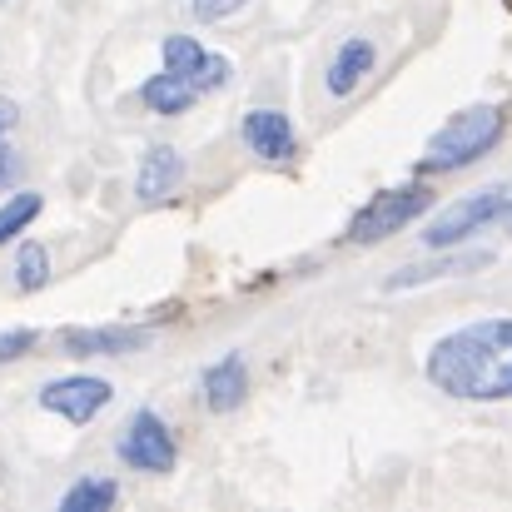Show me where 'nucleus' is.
I'll list each match as a JSON object with an SVG mask.
<instances>
[{
    "instance_id": "18",
    "label": "nucleus",
    "mask_w": 512,
    "mask_h": 512,
    "mask_svg": "<svg viewBox=\"0 0 512 512\" xmlns=\"http://www.w3.org/2000/svg\"><path fill=\"white\" fill-rule=\"evenodd\" d=\"M249 0H189V15L194 20H204V25H214V20H229V15H239Z\"/></svg>"
},
{
    "instance_id": "13",
    "label": "nucleus",
    "mask_w": 512,
    "mask_h": 512,
    "mask_svg": "<svg viewBox=\"0 0 512 512\" xmlns=\"http://www.w3.org/2000/svg\"><path fill=\"white\" fill-rule=\"evenodd\" d=\"M140 100H145V110L150 115H184L194 100H199V90L184 80V75H174V70H160V75H150L145 85H140Z\"/></svg>"
},
{
    "instance_id": "9",
    "label": "nucleus",
    "mask_w": 512,
    "mask_h": 512,
    "mask_svg": "<svg viewBox=\"0 0 512 512\" xmlns=\"http://www.w3.org/2000/svg\"><path fill=\"white\" fill-rule=\"evenodd\" d=\"M199 393H204V408L209 413H234L244 403V393H249V363H244V353L214 358L204 368V378H199Z\"/></svg>"
},
{
    "instance_id": "4",
    "label": "nucleus",
    "mask_w": 512,
    "mask_h": 512,
    "mask_svg": "<svg viewBox=\"0 0 512 512\" xmlns=\"http://www.w3.org/2000/svg\"><path fill=\"white\" fill-rule=\"evenodd\" d=\"M508 199H512L508 184H488V189H478V194L448 204L438 219H428L423 244H428V249H458V244H468L473 234H483L493 219L508 214Z\"/></svg>"
},
{
    "instance_id": "3",
    "label": "nucleus",
    "mask_w": 512,
    "mask_h": 512,
    "mask_svg": "<svg viewBox=\"0 0 512 512\" xmlns=\"http://www.w3.org/2000/svg\"><path fill=\"white\" fill-rule=\"evenodd\" d=\"M428 209H433V189H428V184L383 189V194H373V199L348 219V244H378V239L408 229L413 219H423Z\"/></svg>"
},
{
    "instance_id": "16",
    "label": "nucleus",
    "mask_w": 512,
    "mask_h": 512,
    "mask_svg": "<svg viewBox=\"0 0 512 512\" xmlns=\"http://www.w3.org/2000/svg\"><path fill=\"white\" fill-rule=\"evenodd\" d=\"M45 279H50V249L40 239H25L15 249V289L35 294V289H45Z\"/></svg>"
},
{
    "instance_id": "19",
    "label": "nucleus",
    "mask_w": 512,
    "mask_h": 512,
    "mask_svg": "<svg viewBox=\"0 0 512 512\" xmlns=\"http://www.w3.org/2000/svg\"><path fill=\"white\" fill-rule=\"evenodd\" d=\"M35 343H40V334H35V329H5V334H0V363L25 358Z\"/></svg>"
},
{
    "instance_id": "7",
    "label": "nucleus",
    "mask_w": 512,
    "mask_h": 512,
    "mask_svg": "<svg viewBox=\"0 0 512 512\" xmlns=\"http://www.w3.org/2000/svg\"><path fill=\"white\" fill-rule=\"evenodd\" d=\"M160 55H165V70L184 75L199 95L224 90V85H229V75H234V70H229V60H224V55H214V50H204L194 35H165Z\"/></svg>"
},
{
    "instance_id": "20",
    "label": "nucleus",
    "mask_w": 512,
    "mask_h": 512,
    "mask_svg": "<svg viewBox=\"0 0 512 512\" xmlns=\"http://www.w3.org/2000/svg\"><path fill=\"white\" fill-rule=\"evenodd\" d=\"M20 170H25V165H20L10 150H0V194H5V184H15V179H20Z\"/></svg>"
},
{
    "instance_id": "12",
    "label": "nucleus",
    "mask_w": 512,
    "mask_h": 512,
    "mask_svg": "<svg viewBox=\"0 0 512 512\" xmlns=\"http://www.w3.org/2000/svg\"><path fill=\"white\" fill-rule=\"evenodd\" d=\"M373 65H378V50H373V40H363V35L343 40L339 50H334V60H329V70H324V85H329V95H339V100H343V95H353Z\"/></svg>"
},
{
    "instance_id": "2",
    "label": "nucleus",
    "mask_w": 512,
    "mask_h": 512,
    "mask_svg": "<svg viewBox=\"0 0 512 512\" xmlns=\"http://www.w3.org/2000/svg\"><path fill=\"white\" fill-rule=\"evenodd\" d=\"M503 130H508V115L498 105H473V110L453 115L428 140V150L418 160V174H453V170H463V165H473V160H483L503 140Z\"/></svg>"
},
{
    "instance_id": "11",
    "label": "nucleus",
    "mask_w": 512,
    "mask_h": 512,
    "mask_svg": "<svg viewBox=\"0 0 512 512\" xmlns=\"http://www.w3.org/2000/svg\"><path fill=\"white\" fill-rule=\"evenodd\" d=\"M179 179H184V155L174 145H150L145 160H140V174H135V194L145 204L170 199L174 189H179Z\"/></svg>"
},
{
    "instance_id": "1",
    "label": "nucleus",
    "mask_w": 512,
    "mask_h": 512,
    "mask_svg": "<svg viewBox=\"0 0 512 512\" xmlns=\"http://www.w3.org/2000/svg\"><path fill=\"white\" fill-rule=\"evenodd\" d=\"M423 373L448 398H468V403L512 398V319H483L443 334L428 348Z\"/></svg>"
},
{
    "instance_id": "21",
    "label": "nucleus",
    "mask_w": 512,
    "mask_h": 512,
    "mask_svg": "<svg viewBox=\"0 0 512 512\" xmlns=\"http://www.w3.org/2000/svg\"><path fill=\"white\" fill-rule=\"evenodd\" d=\"M20 125V110H15V100H0V145H5V135Z\"/></svg>"
},
{
    "instance_id": "22",
    "label": "nucleus",
    "mask_w": 512,
    "mask_h": 512,
    "mask_svg": "<svg viewBox=\"0 0 512 512\" xmlns=\"http://www.w3.org/2000/svg\"><path fill=\"white\" fill-rule=\"evenodd\" d=\"M503 219H508V229H512V199H508V214H503Z\"/></svg>"
},
{
    "instance_id": "14",
    "label": "nucleus",
    "mask_w": 512,
    "mask_h": 512,
    "mask_svg": "<svg viewBox=\"0 0 512 512\" xmlns=\"http://www.w3.org/2000/svg\"><path fill=\"white\" fill-rule=\"evenodd\" d=\"M488 264H493V254H488V249H473V254L453 249V254H443V259H433V264H413V269H403L398 279H388V289H413V284L448 279V274H468V269H488Z\"/></svg>"
},
{
    "instance_id": "8",
    "label": "nucleus",
    "mask_w": 512,
    "mask_h": 512,
    "mask_svg": "<svg viewBox=\"0 0 512 512\" xmlns=\"http://www.w3.org/2000/svg\"><path fill=\"white\" fill-rule=\"evenodd\" d=\"M239 135H244V145H249L259 160H269V165H284V160L299 155V135H294V125H289L284 110H249L244 125H239Z\"/></svg>"
},
{
    "instance_id": "6",
    "label": "nucleus",
    "mask_w": 512,
    "mask_h": 512,
    "mask_svg": "<svg viewBox=\"0 0 512 512\" xmlns=\"http://www.w3.org/2000/svg\"><path fill=\"white\" fill-rule=\"evenodd\" d=\"M110 398H115L110 378H95V373H70V378H55V383L40 388V408L60 413V418L75 423V428L95 423V418L110 408Z\"/></svg>"
},
{
    "instance_id": "10",
    "label": "nucleus",
    "mask_w": 512,
    "mask_h": 512,
    "mask_svg": "<svg viewBox=\"0 0 512 512\" xmlns=\"http://www.w3.org/2000/svg\"><path fill=\"white\" fill-rule=\"evenodd\" d=\"M150 343V329H65L60 348L70 358H120Z\"/></svg>"
},
{
    "instance_id": "15",
    "label": "nucleus",
    "mask_w": 512,
    "mask_h": 512,
    "mask_svg": "<svg viewBox=\"0 0 512 512\" xmlns=\"http://www.w3.org/2000/svg\"><path fill=\"white\" fill-rule=\"evenodd\" d=\"M40 209H45V199H40V194H30V189L5 194V199H0V249H5L15 234H25V229L40 219Z\"/></svg>"
},
{
    "instance_id": "5",
    "label": "nucleus",
    "mask_w": 512,
    "mask_h": 512,
    "mask_svg": "<svg viewBox=\"0 0 512 512\" xmlns=\"http://www.w3.org/2000/svg\"><path fill=\"white\" fill-rule=\"evenodd\" d=\"M115 453H120L125 468L150 473V478H165V473H174V463H179V443H174L170 423H165L160 413H150V408H140V413L125 423Z\"/></svg>"
},
{
    "instance_id": "17",
    "label": "nucleus",
    "mask_w": 512,
    "mask_h": 512,
    "mask_svg": "<svg viewBox=\"0 0 512 512\" xmlns=\"http://www.w3.org/2000/svg\"><path fill=\"white\" fill-rule=\"evenodd\" d=\"M120 498V488L110 478H80L65 498H60V512H110Z\"/></svg>"
}]
</instances>
